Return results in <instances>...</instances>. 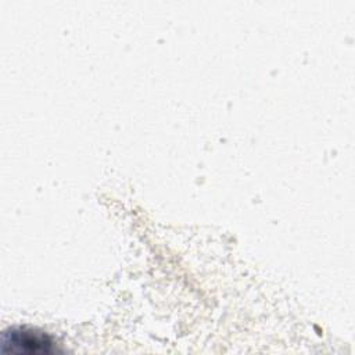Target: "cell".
Instances as JSON below:
<instances>
[{"instance_id":"cell-1","label":"cell","mask_w":355,"mask_h":355,"mask_svg":"<svg viewBox=\"0 0 355 355\" xmlns=\"http://www.w3.org/2000/svg\"><path fill=\"white\" fill-rule=\"evenodd\" d=\"M3 351L11 354H50L54 351V341L50 336L25 327H12L1 336Z\"/></svg>"}]
</instances>
